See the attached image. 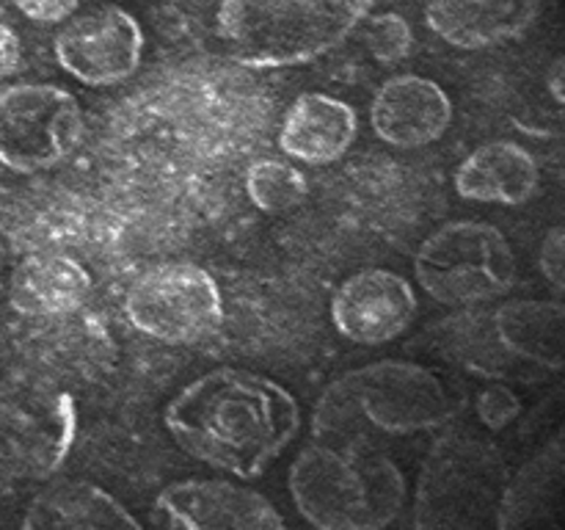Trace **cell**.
I'll use <instances>...</instances> for the list:
<instances>
[{
    "label": "cell",
    "mask_w": 565,
    "mask_h": 530,
    "mask_svg": "<svg viewBox=\"0 0 565 530\" xmlns=\"http://www.w3.org/2000/svg\"><path fill=\"white\" fill-rule=\"evenodd\" d=\"M154 517L177 530H279V508L252 486L235 480H177L154 497Z\"/></svg>",
    "instance_id": "7c38bea8"
},
{
    "label": "cell",
    "mask_w": 565,
    "mask_h": 530,
    "mask_svg": "<svg viewBox=\"0 0 565 530\" xmlns=\"http://www.w3.org/2000/svg\"><path fill=\"white\" fill-rule=\"evenodd\" d=\"M475 409H478V420L486 428L502 431L522 414V401H519V395L511 386L489 384L486 390L478 392Z\"/></svg>",
    "instance_id": "7402d4cb"
},
{
    "label": "cell",
    "mask_w": 565,
    "mask_h": 530,
    "mask_svg": "<svg viewBox=\"0 0 565 530\" xmlns=\"http://www.w3.org/2000/svg\"><path fill=\"white\" fill-rule=\"evenodd\" d=\"M502 351L546 370H565V304L516 298L489 315Z\"/></svg>",
    "instance_id": "ac0fdd59"
},
{
    "label": "cell",
    "mask_w": 565,
    "mask_h": 530,
    "mask_svg": "<svg viewBox=\"0 0 565 530\" xmlns=\"http://www.w3.org/2000/svg\"><path fill=\"white\" fill-rule=\"evenodd\" d=\"M86 119L77 97L55 83L0 88V166L39 174L64 163L83 141Z\"/></svg>",
    "instance_id": "ba28073f"
},
{
    "label": "cell",
    "mask_w": 565,
    "mask_h": 530,
    "mask_svg": "<svg viewBox=\"0 0 565 530\" xmlns=\"http://www.w3.org/2000/svg\"><path fill=\"white\" fill-rule=\"evenodd\" d=\"M22 528H114L138 530L141 519L92 480H61L39 491L22 517Z\"/></svg>",
    "instance_id": "d6986e66"
},
{
    "label": "cell",
    "mask_w": 565,
    "mask_h": 530,
    "mask_svg": "<svg viewBox=\"0 0 565 530\" xmlns=\"http://www.w3.org/2000/svg\"><path fill=\"white\" fill-rule=\"evenodd\" d=\"M414 47L412 25L401 14H379L370 20L367 50L381 64H397Z\"/></svg>",
    "instance_id": "44dd1931"
},
{
    "label": "cell",
    "mask_w": 565,
    "mask_h": 530,
    "mask_svg": "<svg viewBox=\"0 0 565 530\" xmlns=\"http://www.w3.org/2000/svg\"><path fill=\"white\" fill-rule=\"evenodd\" d=\"M287 486L303 522L326 530L386 528L408 500L403 469L373 442H312L290 464Z\"/></svg>",
    "instance_id": "3957f363"
},
{
    "label": "cell",
    "mask_w": 565,
    "mask_h": 530,
    "mask_svg": "<svg viewBox=\"0 0 565 530\" xmlns=\"http://www.w3.org/2000/svg\"><path fill=\"white\" fill-rule=\"evenodd\" d=\"M546 88H550L555 103L565 105V53L557 55L550 64V70H546Z\"/></svg>",
    "instance_id": "484cf974"
},
{
    "label": "cell",
    "mask_w": 565,
    "mask_h": 530,
    "mask_svg": "<svg viewBox=\"0 0 565 530\" xmlns=\"http://www.w3.org/2000/svg\"><path fill=\"white\" fill-rule=\"evenodd\" d=\"M309 182L298 166L281 158L254 160L246 171V197L259 213L281 215L303 204Z\"/></svg>",
    "instance_id": "ffe728a7"
},
{
    "label": "cell",
    "mask_w": 565,
    "mask_h": 530,
    "mask_svg": "<svg viewBox=\"0 0 565 530\" xmlns=\"http://www.w3.org/2000/svg\"><path fill=\"white\" fill-rule=\"evenodd\" d=\"M370 9L373 0H221L215 33L243 66H301L345 42Z\"/></svg>",
    "instance_id": "277c9868"
},
{
    "label": "cell",
    "mask_w": 565,
    "mask_h": 530,
    "mask_svg": "<svg viewBox=\"0 0 565 530\" xmlns=\"http://www.w3.org/2000/svg\"><path fill=\"white\" fill-rule=\"evenodd\" d=\"M463 406L461 390L441 373L406 359H379L337 375L312 414V436L373 442L379 436L428 434Z\"/></svg>",
    "instance_id": "7a4b0ae2"
},
{
    "label": "cell",
    "mask_w": 565,
    "mask_h": 530,
    "mask_svg": "<svg viewBox=\"0 0 565 530\" xmlns=\"http://www.w3.org/2000/svg\"><path fill=\"white\" fill-rule=\"evenodd\" d=\"M483 447L463 436L445 434L434 442L419 473L414 497V528H469L480 522L486 489Z\"/></svg>",
    "instance_id": "30bf717a"
},
{
    "label": "cell",
    "mask_w": 565,
    "mask_h": 530,
    "mask_svg": "<svg viewBox=\"0 0 565 530\" xmlns=\"http://www.w3.org/2000/svg\"><path fill=\"white\" fill-rule=\"evenodd\" d=\"M130 326L166 346H191L224 326L218 279L196 263H163L143 271L125 296Z\"/></svg>",
    "instance_id": "52a82bcc"
},
{
    "label": "cell",
    "mask_w": 565,
    "mask_h": 530,
    "mask_svg": "<svg viewBox=\"0 0 565 530\" xmlns=\"http://www.w3.org/2000/svg\"><path fill=\"white\" fill-rule=\"evenodd\" d=\"M17 11L36 25H61L77 11L81 0H14Z\"/></svg>",
    "instance_id": "cb8c5ba5"
},
{
    "label": "cell",
    "mask_w": 565,
    "mask_h": 530,
    "mask_svg": "<svg viewBox=\"0 0 565 530\" xmlns=\"http://www.w3.org/2000/svg\"><path fill=\"white\" fill-rule=\"evenodd\" d=\"M417 309V290L406 276L364 268L337 285L329 312L340 337L356 346H384L412 329Z\"/></svg>",
    "instance_id": "8fae6325"
},
{
    "label": "cell",
    "mask_w": 565,
    "mask_h": 530,
    "mask_svg": "<svg viewBox=\"0 0 565 530\" xmlns=\"http://www.w3.org/2000/svg\"><path fill=\"white\" fill-rule=\"evenodd\" d=\"M75 436L77 403L70 392L0 381V497L53 478Z\"/></svg>",
    "instance_id": "8992f818"
},
{
    "label": "cell",
    "mask_w": 565,
    "mask_h": 530,
    "mask_svg": "<svg viewBox=\"0 0 565 530\" xmlns=\"http://www.w3.org/2000/svg\"><path fill=\"white\" fill-rule=\"evenodd\" d=\"M414 279L445 307H478L516 285V254L486 221H447L414 252Z\"/></svg>",
    "instance_id": "5b68a950"
},
{
    "label": "cell",
    "mask_w": 565,
    "mask_h": 530,
    "mask_svg": "<svg viewBox=\"0 0 565 530\" xmlns=\"http://www.w3.org/2000/svg\"><path fill=\"white\" fill-rule=\"evenodd\" d=\"M452 99L436 81L423 75H395L375 92L370 125L395 149H423L439 141L452 125Z\"/></svg>",
    "instance_id": "4fadbf2b"
},
{
    "label": "cell",
    "mask_w": 565,
    "mask_h": 530,
    "mask_svg": "<svg viewBox=\"0 0 565 530\" xmlns=\"http://www.w3.org/2000/svg\"><path fill=\"white\" fill-rule=\"evenodd\" d=\"M541 186L533 152L516 141H489L467 155L452 174V188L467 202L516 204L530 202Z\"/></svg>",
    "instance_id": "e0dca14e"
},
{
    "label": "cell",
    "mask_w": 565,
    "mask_h": 530,
    "mask_svg": "<svg viewBox=\"0 0 565 530\" xmlns=\"http://www.w3.org/2000/svg\"><path fill=\"white\" fill-rule=\"evenodd\" d=\"M94 279L70 254L33 252L17 263L9 279V304L25 318H58L88 301Z\"/></svg>",
    "instance_id": "2e32d148"
},
{
    "label": "cell",
    "mask_w": 565,
    "mask_h": 530,
    "mask_svg": "<svg viewBox=\"0 0 565 530\" xmlns=\"http://www.w3.org/2000/svg\"><path fill=\"white\" fill-rule=\"evenodd\" d=\"M177 447L237 480H254L292 445L301 406L285 384L246 368H213L163 412Z\"/></svg>",
    "instance_id": "6da1fadb"
},
{
    "label": "cell",
    "mask_w": 565,
    "mask_h": 530,
    "mask_svg": "<svg viewBox=\"0 0 565 530\" xmlns=\"http://www.w3.org/2000/svg\"><path fill=\"white\" fill-rule=\"evenodd\" d=\"M539 265L546 282L565 293V226H555V230L546 232L539 252Z\"/></svg>",
    "instance_id": "603a6c76"
},
{
    "label": "cell",
    "mask_w": 565,
    "mask_h": 530,
    "mask_svg": "<svg viewBox=\"0 0 565 530\" xmlns=\"http://www.w3.org/2000/svg\"><path fill=\"white\" fill-rule=\"evenodd\" d=\"M143 47L147 36L141 22L114 3L72 14L53 39V55L61 70L92 88L119 86L136 75Z\"/></svg>",
    "instance_id": "9c48e42d"
},
{
    "label": "cell",
    "mask_w": 565,
    "mask_h": 530,
    "mask_svg": "<svg viewBox=\"0 0 565 530\" xmlns=\"http://www.w3.org/2000/svg\"><path fill=\"white\" fill-rule=\"evenodd\" d=\"M544 0H425L430 31L458 50H486L524 36Z\"/></svg>",
    "instance_id": "5bb4252c"
},
{
    "label": "cell",
    "mask_w": 565,
    "mask_h": 530,
    "mask_svg": "<svg viewBox=\"0 0 565 530\" xmlns=\"http://www.w3.org/2000/svg\"><path fill=\"white\" fill-rule=\"evenodd\" d=\"M359 132V116L351 103L323 92L298 94L279 125L281 152L307 166H329L345 158Z\"/></svg>",
    "instance_id": "9a60e30c"
},
{
    "label": "cell",
    "mask_w": 565,
    "mask_h": 530,
    "mask_svg": "<svg viewBox=\"0 0 565 530\" xmlns=\"http://www.w3.org/2000/svg\"><path fill=\"white\" fill-rule=\"evenodd\" d=\"M20 61H22L20 36H17L14 28L0 22V81L14 75V72L20 70Z\"/></svg>",
    "instance_id": "d4e9b609"
}]
</instances>
